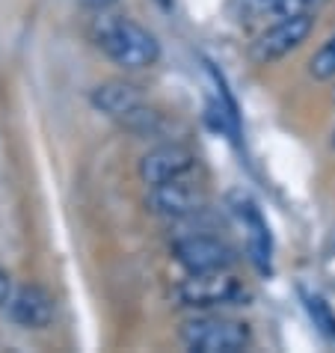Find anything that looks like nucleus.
<instances>
[{
  "label": "nucleus",
  "instance_id": "obj_4",
  "mask_svg": "<svg viewBox=\"0 0 335 353\" xmlns=\"http://www.w3.org/2000/svg\"><path fill=\"white\" fill-rule=\"evenodd\" d=\"M179 339L187 350L196 353H241L252 345L250 323L225 315H196L179 327Z\"/></svg>",
  "mask_w": 335,
  "mask_h": 353
},
{
  "label": "nucleus",
  "instance_id": "obj_13",
  "mask_svg": "<svg viewBox=\"0 0 335 353\" xmlns=\"http://www.w3.org/2000/svg\"><path fill=\"white\" fill-rule=\"evenodd\" d=\"M303 300H305V309H309L314 327H318L329 341H335V312L329 309V303L323 300L321 294H303Z\"/></svg>",
  "mask_w": 335,
  "mask_h": 353
},
{
  "label": "nucleus",
  "instance_id": "obj_14",
  "mask_svg": "<svg viewBox=\"0 0 335 353\" xmlns=\"http://www.w3.org/2000/svg\"><path fill=\"white\" fill-rule=\"evenodd\" d=\"M309 74L314 77V81H335V33L312 54Z\"/></svg>",
  "mask_w": 335,
  "mask_h": 353
},
{
  "label": "nucleus",
  "instance_id": "obj_12",
  "mask_svg": "<svg viewBox=\"0 0 335 353\" xmlns=\"http://www.w3.org/2000/svg\"><path fill=\"white\" fill-rule=\"evenodd\" d=\"M276 6H279V0H232L229 3L234 21H241V24L267 21V18H273Z\"/></svg>",
  "mask_w": 335,
  "mask_h": 353
},
{
  "label": "nucleus",
  "instance_id": "obj_3",
  "mask_svg": "<svg viewBox=\"0 0 335 353\" xmlns=\"http://www.w3.org/2000/svg\"><path fill=\"white\" fill-rule=\"evenodd\" d=\"M175 303L181 309L196 312H214V309H229L243 306L250 300V288L241 276H234L232 268L225 270H208V273H187L172 291Z\"/></svg>",
  "mask_w": 335,
  "mask_h": 353
},
{
  "label": "nucleus",
  "instance_id": "obj_7",
  "mask_svg": "<svg viewBox=\"0 0 335 353\" xmlns=\"http://www.w3.org/2000/svg\"><path fill=\"white\" fill-rule=\"evenodd\" d=\"M196 170H199V158H196L193 149H187L181 143L154 145L140 161V179L145 188L166 184V181H181V179H196Z\"/></svg>",
  "mask_w": 335,
  "mask_h": 353
},
{
  "label": "nucleus",
  "instance_id": "obj_6",
  "mask_svg": "<svg viewBox=\"0 0 335 353\" xmlns=\"http://www.w3.org/2000/svg\"><path fill=\"white\" fill-rule=\"evenodd\" d=\"M149 211L157 214L163 220H190L196 214L205 211L208 196H205L202 184H196L193 179H181V181H166V184H154L149 188L145 196Z\"/></svg>",
  "mask_w": 335,
  "mask_h": 353
},
{
  "label": "nucleus",
  "instance_id": "obj_15",
  "mask_svg": "<svg viewBox=\"0 0 335 353\" xmlns=\"http://www.w3.org/2000/svg\"><path fill=\"white\" fill-rule=\"evenodd\" d=\"M329 0H279L273 18H291V15H318ZM270 18V21H273Z\"/></svg>",
  "mask_w": 335,
  "mask_h": 353
},
{
  "label": "nucleus",
  "instance_id": "obj_8",
  "mask_svg": "<svg viewBox=\"0 0 335 353\" xmlns=\"http://www.w3.org/2000/svg\"><path fill=\"white\" fill-rule=\"evenodd\" d=\"M175 261L181 264L187 273H208V270H225L232 268L238 256L229 241L220 234H187L172 243Z\"/></svg>",
  "mask_w": 335,
  "mask_h": 353
},
{
  "label": "nucleus",
  "instance_id": "obj_19",
  "mask_svg": "<svg viewBox=\"0 0 335 353\" xmlns=\"http://www.w3.org/2000/svg\"><path fill=\"white\" fill-rule=\"evenodd\" d=\"M332 149H335V131H332Z\"/></svg>",
  "mask_w": 335,
  "mask_h": 353
},
{
  "label": "nucleus",
  "instance_id": "obj_11",
  "mask_svg": "<svg viewBox=\"0 0 335 353\" xmlns=\"http://www.w3.org/2000/svg\"><path fill=\"white\" fill-rule=\"evenodd\" d=\"M208 65V74H211V83H214V95H216V116H220L223 128L232 134V140H238L241 134V116H238V104H234V95L229 92V83H225V77L216 72L214 63H205Z\"/></svg>",
  "mask_w": 335,
  "mask_h": 353
},
{
  "label": "nucleus",
  "instance_id": "obj_16",
  "mask_svg": "<svg viewBox=\"0 0 335 353\" xmlns=\"http://www.w3.org/2000/svg\"><path fill=\"white\" fill-rule=\"evenodd\" d=\"M9 297H12V279H9V273L0 268V309L9 303Z\"/></svg>",
  "mask_w": 335,
  "mask_h": 353
},
{
  "label": "nucleus",
  "instance_id": "obj_10",
  "mask_svg": "<svg viewBox=\"0 0 335 353\" xmlns=\"http://www.w3.org/2000/svg\"><path fill=\"white\" fill-rule=\"evenodd\" d=\"M234 214L243 223L246 232V247H250L252 264L261 273H270V261H273V238H270V225L264 220L261 208L255 205L250 196H238L234 199Z\"/></svg>",
  "mask_w": 335,
  "mask_h": 353
},
{
  "label": "nucleus",
  "instance_id": "obj_18",
  "mask_svg": "<svg viewBox=\"0 0 335 353\" xmlns=\"http://www.w3.org/2000/svg\"><path fill=\"white\" fill-rule=\"evenodd\" d=\"M154 3H157V6H161V9H163V12H172L175 0H154Z\"/></svg>",
  "mask_w": 335,
  "mask_h": 353
},
{
  "label": "nucleus",
  "instance_id": "obj_1",
  "mask_svg": "<svg viewBox=\"0 0 335 353\" xmlns=\"http://www.w3.org/2000/svg\"><path fill=\"white\" fill-rule=\"evenodd\" d=\"M92 42L107 60L125 68V72L152 68L161 60V42H157V36L128 15L98 12L92 24Z\"/></svg>",
  "mask_w": 335,
  "mask_h": 353
},
{
  "label": "nucleus",
  "instance_id": "obj_17",
  "mask_svg": "<svg viewBox=\"0 0 335 353\" xmlns=\"http://www.w3.org/2000/svg\"><path fill=\"white\" fill-rule=\"evenodd\" d=\"M116 3V0H83V6H90V9H95V12H107Z\"/></svg>",
  "mask_w": 335,
  "mask_h": 353
},
{
  "label": "nucleus",
  "instance_id": "obj_2",
  "mask_svg": "<svg viewBox=\"0 0 335 353\" xmlns=\"http://www.w3.org/2000/svg\"><path fill=\"white\" fill-rule=\"evenodd\" d=\"M90 101L98 113L110 116L128 128L136 137H157L163 131V119L154 107L145 104V98L140 95L134 83H125V81H107V83H98Z\"/></svg>",
  "mask_w": 335,
  "mask_h": 353
},
{
  "label": "nucleus",
  "instance_id": "obj_9",
  "mask_svg": "<svg viewBox=\"0 0 335 353\" xmlns=\"http://www.w3.org/2000/svg\"><path fill=\"white\" fill-rule=\"evenodd\" d=\"M9 321L21 330H45L54 321V297L42 285H21L6 303Z\"/></svg>",
  "mask_w": 335,
  "mask_h": 353
},
{
  "label": "nucleus",
  "instance_id": "obj_5",
  "mask_svg": "<svg viewBox=\"0 0 335 353\" xmlns=\"http://www.w3.org/2000/svg\"><path fill=\"white\" fill-rule=\"evenodd\" d=\"M314 33V15H291V18H273L264 30L255 36L250 45V60L255 65H273L294 54L303 42H309Z\"/></svg>",
  "mask_w": 335,
  "mask_h": 353
}]
</instances>
